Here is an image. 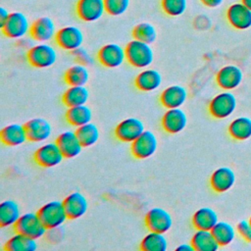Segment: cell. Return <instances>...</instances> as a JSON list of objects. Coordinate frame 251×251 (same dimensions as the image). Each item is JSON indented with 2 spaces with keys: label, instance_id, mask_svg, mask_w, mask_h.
<instances>
[{
  "label": "cell",
  "instance_id": "obj_45",
  "mask_svg": "<svg viewBox=\"0 0 251 251\" xmlns=\"http://www.w3.org/2000/svg\"><path fill=\"white\" fill-rule=\"evenodd\" d=\"M249 222H250V223H251V217H250V219H249Z\"/></svg>",
  "mask_w": 251,
  "mask_h": 251
},
{
  "label": "cell",
  "instance_id": "obj_25",
  "mask_svg": "<svg viewBox=\"0 0 251 251\" xmlns=\"http://www.w3.org/2000/svg\"><path fill=\"white\" fill-rule=\"evenodd\" d=\"M21 209L14 200H5L0 204V226L2 227L14 226L21 218Z\"/></svg>",
  "mask_w": 251,
  "mask_h": 251
},
{
  "label": "cell",
  "instance_id": "obj_35",
  "mask_svg": "<svg viewBox=\"0 0 251 251\" xmlns=\"http://www.w3.org/2000/svg\"><path fill=\"white\" fill-rule=\"evenodd\" d=\"M75 132L83 147H90L94 145L99 139V128L93 123H88L76 127Z\"/></svg>",
  "mask_w": 251,
  "mask_h": 251
},
{
  "label": "cell",
  "instance_id": "obj_8",
  "mask_svg": "<svg viewBox=\"0 0 251 251\" xmlns=\"http://www.w3.org/2000/svg\"><path fill=\"white\" fill-rule=\"evenodd\" d=\"M30 24L26 16L21 12H13L6 24L1 27L2 32L10 38L18 39L30 32Z\"/></svg>",
  "mask_w": 251,
  "mask_h": 251
},
{
  "label": "cell",
  "instance_id": "obj_36",
  "mask_svg": "<svg viewBox=\"0 0 251 251\" xmlns=\"http://www.w3.org/2000/svg\"><path fill=\"white\" fill-rule=\"evenodd\" d=\"M132 36L134 39L151 44L157 38V30L150 23H140L133 27Z\"/></svg>",
  "mask_w": 251,
  "mask_h": 251
},
{
  "label": "cell",
  "instance_id": "obj_29",
  "mask_svg": "<svg viewBox=\"0 0 251 251\" xmlns=\"http://www.w3.org/2000/svg\"><path fill=\"white\" fill-rule=\"evenodd\" d=\"M36 248V239L21 232L11 236L4 246V249L7 251H34Z\"/></svg>",
  "mask_w": 251,
  "mask_h": 251
},
{
  "label": "cell",
  "instance_id": "obj_20",
  "mask_svg": "<svg viewBox=\"0 0 251 251\" xmlns=\"http://www.w3.org/2000/svg\"><path fill=\"white\" fill-rule=\"evenodd\" d=\"M186 99L187 91L179 84H174L166 87L160 95V102L167 109L180 108Z\"/></svg>",
  "mask_w": 251,
  "mask_h": 251
},
{
  "label": "cell",
  "instance_id": "obj_38",
  "mask_svg": "<svg viewBox=\"0 0 251 251\" xmlns=\"http://www.w3.org/2000/svg\"><path fill=\"white\" fill-rule=\"evenodd\" d=\"M106 13L110 16H121L129 7V0H104Z\"/></svg>",
  "mask_w": 251,
  "mask_h": 251
},
{
  "label": "cell",
  "instance_id": "obj_9",
  "mask_svg": "<svg viewBox=\"0 0 251 251\" xmlns=\"http://www.w3.org/2000/svg\"><path fill=\"white\" fill-rule=\"evenodd\" d=\"M97 59L106 68H118L126 60V48L117 43H108L99 49Z\"/></svg>",
  "mask_w": 251,
  "mask_h": 251
},
{
  "label": "cell",
  "instance_id": "obj_16",
  "mask_svg": "<svg viewBox=\"0 0 251 251\" xmlns=\"http://www.w3.org/2000/svg\"><path fill=\"white\" fill-rule=\"evenodd\" d=\"M243 78L242 71L234 65H227L220 69L216 75L219 86L225 90H232L239 86Z\"/></svg>",
  "mask_w": 251,
  "mask_h": 251
},
{
  "label": "cell",
  "instance_id": "obj_40",
  "mask_svg": "<svg viewBox=\"0 0 251 251\" xmlns=\"http://www.w3.org/2000/svg\"><path fill=\"white\" fill-rule=\"evenodd\" d=\"M237 232L246 241H251V223L249 220H242L236 226Z\"/></svg>",
  "mask_w": 251,
  "mask_h": 251
},
{
  "label": "cell",
  "instance_id": "obj_23",
  "mask_svg": "<svg viewBox=\"0 0 251 251\" xmlns=\"http://www.w3.org/2000/svg\"><path fill=\"white\" fill-rule=\"evenodd\" d=\"M137 89L150 92L158 89L162 83L161 74L154 69H144L135 77L134 80Z\"/></svg>",
  "mask_w": 251,
  "mask_h": 251
},
{
  "label": "cell",
  "instance_id": "obj_14",
  "mask_svg": "<svg viewBox=\"0 0 251 251\" xmlns=\"http://www.w3.org/2000/svg\"><path fill=\"white\" fill-rule=\"evenodd\" d=\"M187 125V116L180 108L168 109L162 117V127L171 134L182 131Z\"/></svg>",
  "mask_w": 251,
  "mask_h": 251
},
{
  "label": "cell",
  "instance_id": "obj_13",
  "mask_svg": "<svg viewBox=\"0 0 251 251\" xmlns=\"http://www.w3.org/2000/svg\"><path fill=\"white\" fill-rule=\"evenodd\" d=\"M106 12L104 0H78L76 14L84 22H95Z\"/></svg>",
  "mask_w": 251,
  "mask_h": 251
},
{
  "label": "cell",
  "instance_id": "obj_1",
  "mask_svg": "<svg viewBox=\"0 0 251 251\" xmlns=\"http://www.w3.org/2000/svg\"><path fill=\"white\" fill-rule=\"evenodd\" d=\"M126 61L138 69L148 68L154 60V52L150 44L137 39H132L126 46Z\"/></svg>",
  "mask_w": 251,
  "mask_h": 251
},
{
  "label": "cell",
  "instance_id": "obj_43",
  "mask_svg": "<svg viewBox=\"0 0 251 251\" xmlns=\"http://www.w3.org/2000/svg\"><path fill=\"white\" fill-rule=\"evenodd\" d=\"M176 250L177 251H193L194 248L190 242V243H182V244L178 245L176 247Z\"/></svg>",
  "mask_w": 251,
  "mask_h": 251
},
{
  "label": "cell",
  "instance_id": "obj_37",
  "mask_svg": "<svg viewBox=\"0 0 251 251\" xmlns=\"http://www.w3.org/2000/svg\"><path fill=\"white\" fill-rule=\"evenodd\" d=\"M163 11L171 17L181 16L187 8V0H161Z\"/></svg>",
  "mask_w": 251,
  "mask_h": 251
},
{
  "label": "cell",
  "instance_id": "obj_42",
  "mask_svg": "<svg viewBox=\"0 0 251 251\" xmlns=\"http://www.w3.org/2000/svg\"><path fill=\"white\" fill-rule=\"evenodd\" d=\"M202 2L203 5H205L208 8H217L220 5H222V3L224 2V0H200Z\"/></svg>",
  "mask_w": 251,
  "mask_h": 251
},
{
  "label": "cell",
  "instance_id": "obj_28",
  "mask_svg": "<svg viewBox=\"0 0 251 251\" xmlns=\"http://www.w3.org/2000/svg\"><path fill=\"white\" fill-rule=\"evenodd\" d=\"M89 98V91L84 85L70 86L64 92L62 100L68 107H75L79 105H85Z\"/></svg>",
  "mask_w": 251,
  "mask_h": 251
},
{
  "label": "cell",
  "instance_id": "obj_19",
  "mask_svg": "<svg viewBox=\"0 0 251 251\" xmlns=\"http://www.w3.org/2000/svg\"><path fill=\"white\" fill-rule=\"evenodd\" d=\"M63 204L68 218L71 220H75L82 217L88 210V200L82 193L78 191H75L67 195L63 200Z\"/></svg>",
  "mask_w": 251,
  "mask_h": 251
},
{
  "label": "cell",
  "instance_id": "obj_17",
  "mask_svg": "<svg viewBox=\"0 0 251 251\" xmlns=\"http://www.w3.org/2000/svg\"><path fill=\"white\" fill-rule=\"evenodd\" d=\"M228 23L237 29H247L251 26V9L241 3L230 5L226 11Z\"/></svg>",
  "mask_w": 251,
  "mask_h": 251
},
{
  "label": "cell",
  "instance_id": "obj_30",
  "mask_svg": "<svg viewBox=\"0 0 251 251\" xmlns=\"http://www.w3.org/2000/svg\"><path fill=\"white\" fill-rule=\"evenodd\" d=\"M92 112L91 109L85 105H79L75 107L68 108L66 112V120L67 122L75 127L83 126L91 122Z\"/></svg>",
  "mask_w": 251,
  "mask_h": 251
},
{
  "label": "cell",
  "instance_id": "obj_10",
  "mask_svg": "<svg viewBox=\"0 0 251 251\" xmlns=\"http://www.w3.org/2000/svg\"><path fill=\"white\" fill-rule=\"evenodd\" d=\"M145 225L150 231L166 233L173 226V218L167 210L155 207L146 213Z\"/></svg>",
  "mask_w": 251,
  "mask_h": 251
},
{
  "label": "cell",
  "instance_id": "obj_6",
  "mask_svg": "<svg viewBox=\"0 0 251 251\" xmlns=\"http://www.w3.org/2000/svg\"><path fill=\"white\" fill-rule=\"evenodd\" d=\"M33 158L36 164L40 167L52 168L61 164L65 156L55 141L47 142L38 147L34 153Z\"/></svg>",
  "mask_w": 251,
  "mask_h": 251
},
{
  "label": "cell",
  "instance_id": "obj_32",
  "mask_svg": "<svg viewBox=\"0 0 251 251\" xmlns=\"http://www.w3.org/2000/svg\"><path fill=\"white\" fill-rule=\"evenodd\" d=\"M64 79L70 86L85 85L89 80L88 69L81 64L73 65L66 71Z\"/></svg>",
  "mask_w": 251,
  "mask_h": 251
},
{
  "label": "cell",
  "instance_id": "obj_41",
  "mask_svg": "<svg viewBox=\"0 0 251 251\" xmlns=\"http://www.w3.org/2000/svg\"><path fill=\"white\" fill-rule=\"evenodd\" d=\"M10 14H11V13H9L6 8H4V7H1V8H0V26H1V27H2V26L6 24V22L8 21V19H9V17H10Z\"/></svg>",
  "mask_w": 251,
  "mask_h": 251
},
{
  "label": "cell",
  "instance_id": "obj_3",
  "mask_svg": "<svg viewBox=\"0 0 251 251\" xmlns=\"http://www.w3.org/2000/svg\"><path fill=\"white\" fill-rule=\"evenodd\" d=\"M37 214L47 229L60 227L68 218L66 209L61 201H50L39 208Z\"/></svg>",
  "mask_w": 251,
  "mask_h": 251
},
{
  "label": "cell",
  "instance_id": "obj_22",
  "mask_svg": "<svg viewBox=\"0 0 251 251\" xmlns=\"http://www.w3.org/2000/svg\"><path fill=\"white\" fill-rule=\"evenodd\" d=\"M235 182L234 172L228 167H221L214 171L211 176L210 183L216 192H226L229 190Z\"/></svg>",
  "mask_w": 251,
  "mask_h": 251
},
{
  "label": "cell",
  "instance_id": "obj_39",
  "mask_svg": "<svg viewBox=\"0 0 251 251\" xmlns=\"http://www.w3.org/2000/svg\"><path fill=\"white\" fill-rule=\"evenodd\" d=\"M72 55L77 64H81L86 67L93 64V57L87 50L82 47H78L77 49L72 51Z\"/></svg>",
  "mask_w": 251,
  "mask_h": 251
},
{
  "label": "cell",
  "instance_id": "obj_31",
  "mask_svg": "<svg viewBox=\"0 0 251 251\" xmlns=\"http://www.w3.org/2000/svg\"><path fill=\"white\" fill-rule=\"evenodd\" d=\"M168 245L165 233L149 230L140 242V249L143 251H166Z\"/></svg>",
  "mask_w": 251,
  "mask_h": 251
},
{
  "label": "cell",
  "instance_id": "obj_24",
  "mask_svg": "<svg viewBox=\"0 0 251 251\" xmlns=\"http://www.w3.org/2000/svg\"><path fill=\"white\" fill-rule=\"evenodd\" d=\"M1 140L8 146H19L24 144L27 139L25 125L10 124L1 130Z\"/></svg>",
  "mask_w": 251,
  "mask_h": 251
},
{
  "label": "cell",
  "instance_id": "obj_15",
  "mask_svg": "<svg viewBox=\"0 0 251 251\" xmlns=\"http://www.w3.org/2000/svg\"><path fill=\"white\" fill-rule=\"evenodd\" d=\"M29 33L31 38L37 42H48L55 38L57 30L52 19L40 17L32 23Z\"/></svg>",
  "mask_w": 251,
  "mask_h": 251
},
{
  "label": "cell",
  "instance_id": "obj_2",
  "mask_svg": "<svg viewBox=\"0 0 251 251\" xmlns=\"http://www.w3.org/2000/svg\"><path fill=\"white\" fill-rule=\"evenodd\" d=\"M56 49L47 42H38L30 46L26 53V59L29 65L35 68H48L57 61Z\"/></svg>",
  "mask_w": 251,
  "mask_h": 251
},
{
  "label": "cell",
  "instance_id": "obj_7",
  "mask_svg": "<svg viewBox=\"0 0 251 251\" xmlns=\"http://www.w3.org/2000/svg\"><path fill=\"white\" fill-rule=\"evenodd\" d=\"M145 130L144 124L141 120L133 117L126 118L120 122L115 128L116 137L126 143L133 142Z\"/></svg>",
  "mask_w": 251,
  "mask_h": 251
},
{
  "label": "cell",
  "instance_id": "obj_21",
  "mask_svg": "<svg viewBox=\"0 0 251 251\" xmlns=\"http://www.w3.org/2000/svg\"><path fill=\"white\" fill-rule=\"evenodd\" d=\"M58 146L63 152L65 158H75L82 150V145L75 131L66 130L59 134L56 139Z\"/></svg>",
  "mask_w": 251,
  "mask_h": 251
},
{
  "label": "cell",
  "instance_id": "obj_44",
  "mask_svg": "<svg viewBox=\"0 0 251 251\" xmlns=\"http://www.w3.org/2000/svg\"><path fill=\"white\" fill-rule=\"evenodd\" d=\"M242 3L246 5L249 9H251V0H242Z\"/></svg>",
  "mask_w": 251,
  "mask_h": 251
},
{
  "label": "cell",
  "instance_id": "obj_34",
  "mask_svg": "<svg viewBox=\"0 0 251 251\" xmlns=\"http://www.w3.org/2000/svg\"><path fill=\"white\" fill-rule=\"evenodd\" d=\"M231 137L237 140H246L251 137V119L248 117L235 118L228 126Z\"/></svg>",
  "mask_w": 251,
  "mask_h": 251
},
{
  "label": "cell",
  "instance_id": "obj_26",
  "mask_svg": "<svg viewBox=\"0 0 251 251\" xmlns=\"http://www.w3.org/2000/svg\"><path fill=\"white\" fill-rule=\"evenodd\" d=\"M218 222V214L215 210L209 207H202L198 209L192 217V224L196 229L212 230Z\"/></svg>",
  "mask_w": 251,
  "mask_h": 251
},
{
  "label": "cell",
  "instance_id": "obj_27",
  "mask_svg": "<svg viewBox=\"0 0 251 251\" xmlns=\"http://www.w3.org/2000/svg\"><path fill=\"white\" fill-rule=\"evenodd\" d=\"M190 242L196 251H216L220 247L212 230L197 229Z\"/></svg>",
  "mask_w": 251,
  "mask_h": 251
},
{
  "label": "cell",
  "instance_id": "obj_11",
  "mask_svg": "<svg viewBox=\"0 0 251 251\" xmlns=\"http://www.w3.org/2000/svg\"><path fill=\"white\" fill-rule=\"evenodd\" d=\"M131 153L137 159H147L151 157L158 148V138L154 132L144 130L133 142H131Z\"/></svg>",
  "mask_w": 251,
  "mask_h": 251
},
{
  "label": "cell",
  "instance_id": "obj_12",
  "mask_svg": "<svg viewBox=\"0 0 251 251\" xmlns=\"http://www.w3.org/2000/svg\"><path fill=\"white\" fill-rule=\"evenodd\" d=\"M55 41L62 49L72 52L81 47L83 43V33L77 26L67 25L57 30Z\"/></svg>",
  "mask_w": 251,
  "mask_h": 251
},
{
  "label": "cell",
  "instance_id": "obj_5",
  "mask_svg": "<svg viewBox=\"0 0 251 251\" xmlns=\"http://www.w3.org/2000/svg\"><path fill=\"white\" fill-rule=\"evenodd\" d=\"M236 108V98L229 91L226 90L213 97L209 104V112L216 119L229 117Z\"/></svg>",
  "mask_w": 251,
  "mask_h": 251
},
{
  "label": "cell",
  "instance_id": "obj_33",
  "mask_svg": "<svg viewBox=\"0 0 251 251\" xmlns=\"http://www.w3.org/2000/svg\"><path fill=\"white\" fill-rule=\"evenodd\" d=\"M236 230L237 229H235L234 226L229 223L219 221L212 228V233L214 234L220 246H226L234 240L236 236Z\"/></svg>",
  "mask_w": 251,
  "mask_h": 251
},
{
  "label": "cell",
  "instance_id": "obj_4",
  "mask_svg": "<svg viewBox=\"0 0 251 251\" xmlns=\"http://www.w3.org/2000/svg\"><path fill=\"white\" fill-rule=\"evenodd\" d=\"M14 227L17 232L24 233L35 239L43 237L48 230L38 214L33 212L23 214Z\"/></svg>",
  "mask_w": 251,
  "mask_h": 251
},
{
  "label": "cell",
  "instance_id": "obj_18",
  "mask_svg": "<svg viewBox=\"0 0 251 251\" xmlns=\"http://www.w3.org/2000/svg\"><path fill=\"white\" fill-rule=\"evenodd\" d=\"M27 139L32 142L47 140L52 133L50 123L43 118H33L25 124Z\"/></svg>",
  "mask_w": 251,
  "mask_h": 251
}]
</instances>
